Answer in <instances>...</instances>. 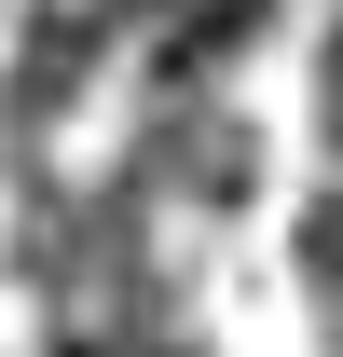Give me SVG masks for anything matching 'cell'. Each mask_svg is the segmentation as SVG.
<instances>
[{
  "label": "cell",
  "instance_id": "obj_1",
  "mask_svg": "<svg viewBox=\"0 0 343 357\" xmlns=\"http://www.w3.org/2000/svg\"><path fill=\"white\" fill-rule=\"evenodd\" d=\"M110 55V28H96V0H55V14H28L14 28V83H0V124L14 137H55V110L83 96V69Z\"/></svg>",
  "mask_w": 343,
  "mask_h": 357
}]
</instances>
